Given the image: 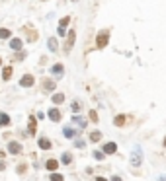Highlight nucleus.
Returning a JSON list of instances; mask_svg holds the SVG:
<instances>
[{
    "mask_svg": "<svg viewBox=\"0 0 166 181\" xmlns=\"http://www.w3.org/2000/svg\"><path fill=\"white\" fill-rule=\"evenodd\" d=\"M108 43H109V31L104 29V31H100L98 37H96V47H98V49H104Z\"/></svg>",
    "mask_w": 166,
    "mask_h": 181,
    "instance_id": "nucleus-1",
    "label": "nucleus"
},
{
    "mask_svg": "<svg viewBox=\"0 0 166 181\" xmlns=\"http://www.w3.org/2000/svg\"><path fill=\"white\" fill-rule=\"evenodd\" d=\"M66 35H68V37H66V43H65V53H68L72 49V45H74V41H76V31H74V29H71Z\"/></svg>",
    "mask_w": 166,
    "mask_h": 181,
    "instance_id": "nucleus-2",
    "label": "nucleus"
},
{
    "mask_svg": "<svg viewBox=\"0 0 166 181\" xmlns=\"http://www.w3.org/2000/svg\"><path fill=\"white\" fill-rule=\"evenodd\" d=\"M33 84H35V80H33L31 74H24L22 80H20V86H22V88H31Z\"/></svg>",
    "mask_w": 166,
    "mask_h": 181,
    "instance_id": "nucleus-3",
    "label": "nucleus"
},
{
    "mask_svg": "<svg viewBox=\"0 0 166 181\" xmlns=\"http://www.w3.org/2000/svg\"><path fill=\"white\" fill-rule=\"evenodd\" d=\"M63 113L59 111V107H53V109H49V119L53 121V123H57V121H61Z\"/></svg>",
    "mask_w": 166,
    "mask_h": 181,
    "instance_id": "nucleus-4",
    "label": "nucleus"
},
{
    "mask_svg": "<svg viewBox=\"0 0 166 181\" xmlns=\"http://www.w3.org/2000/svg\"><path fill=\"white\" fill-rule=\"evenodd\" d=\"M22 47H24V41H22V39H18V37L10 39V49H12V51H22Z\"/></svg>",
    "mask_w": 166,
    "mask_h": 181,
    "instance_id": "nucleus-5",
    "label": "nucleus"
},
{
    "mask_svg": "<svg viewBox=\"0 0 166 181\" xmlns=\"http://www.w3.org/2000/svg\"><path fill=\"white\" fill-rule=\"evenodd\" d=\"M41 86H43V90H55V86H57V80H49V78H45V80H41Z\"/></svg>",
    "mask_w": 166,
    "mask_h": 181,
    "instance_id": "nucleus-6",
    "label": "nucleus"
},
{
    "mask_svg": "<svg viewBox=\"0 0 166 181\" xmlns=\"http://www.w3.org/2000/svg\"><path fill=\"white\" fill-rule=\"evenodd\" d=\"M8 152L10 154H20L22 152V144L20 142H8Z\"/></svg>",
    "mask_w": 166,
    "mask_h": 181,
    "instance_id": "nucleus-7",
    "label": "nucleus"
},
{
    "mask_svg": "<svg viewBox=\"0 0 166 181\" xmlns=\"http://www.w3.org/2000/svg\"><path fill=\"white\" fill-rule=\"evenodd\" d=\"M117 152V144L115 142H106L104 144V154H115Z\"/></svg>",
    "mask_w": 166,
    "mask_h": 181,
    "instance_id": "nucleus-8",
    "label": "nucleus"
},
{
    "mask_svg": "<svg viewBox=\"0 0 166 181\" xmlns=\"http://www.w3.org/2000/svg\"><path fill=\"white\" fill-rule=\"evenodd\" d=\"M28 130H29V135H35V130H37V121H35V117H29Z\"/></svg>",
    "mask_w": 166,
    "mask_h": 181,
    "instance_id": "nucleus-9",
    "label": "nucleus"
},
{
    "mask_svg": "<svg viewBox=\"0 0 166 181\" xmlns=\"http://www.w3.org/2000/svg\"><path fill=\"white\" fill-rule=\"evenodd\" d=\"M47 47H49V51H51V53H57V49H59L57 37H49V41H47Z\"/></svg>",
    "mask_w": 166,
    "mask_h": 181,
    "instance_id": "nucleus-10",
    "label": "nucleus"
},
{
    "mask_svg": "<svg viewBox=\"0 0 166 181\" xmlns=\"http://www.w3.org/2000/svg\"><path fill=\"white\" fill-rule=\"evenodd\" d=\"M12 74H14V68H12V66H4V70H2V80L8 82V80L12 78Z\"/></svg>",
    "mask_w": 166,
    "mask_h": 181,
    "instance_id": "nucleus-11",
    "label": "nucleus"
},
{
    "mask_svg": "<svg viewBox=\"0 0 166 181\" xmlns=\"http://www.w3.org/2000/svg\"><path fill=\"white\" fill-rule=\"evenodd\" d=\"M45 167H47L49 172H57V167H59V162L55 158H51V160H47V164H45Z\"/></svg>",
    "mask_w": 166,
    "mask_h": 181,
    "instance_id": "nucleus-12",
    "label": "nucleus"
},
{
    "mask_svg": "<svg viewBox=\"0 0 166 181\" xmlns=\"http://www.w3.org/2000/svg\"><path fill=\"white\" fill-rule=\"evenodd\" d=\"M51 72H53V74H55V76H57V78H59V76H63V72H65V68H63V64H61V62H57V64H53Z\"/></svg>",
    "mask_w": 166,
    "mask_h": 181,
    "instance_id": "nucleus-13",
    "label": "nucleus"
},
{
    "mask_svg": "<svg viewBox=\"0 0 166 181\" xmlns=\"http://www.w3.org/2000/svg\"><path fill=\"white\" fill-rule=\"evenodd\" d=\"M37 144H39V148H41V150H49V148H51V142H49V138H45V136H41Z\"/></svg>",
    "mask_w": 166,
    "mask_h": 181,
    "instance_id": "nucleus-14",
    "label": "nucleus"
},
{
    "mask_svg": "<svg viewBox=\"0 0 166 181\" xmlns=\"http://www.w3.org/2000/svg\"><path fill=\"white\" fill-rule=\"evenodd\" d=\"M51 99H53L55 105H61V103L65 101V96H63V93H55V96H51Z\"/></svg>",
    "mask_w": 166,
    "mask_h": 181,
    "instance_id": "nucleus-15",
    "label": "nucleus"
},
{
    "mask_svg": "<svg viewBox=\"0 0 166 181\" xmlns=\"http://www.w3.org/2000/svg\"><path fill=\"white\" fill-rule=\"evenodd\" d=\"M90 140L92 142H100V140H102V132H100V130H92L90 132Z\"/></svg>",
    "mask_w": 166,
    "mask_h": 181,
    "instance_id": "nucleus-16",
    "label": "nucleus"
},
{
    "mask_svg": "<svg viewBox=\"0 0 166 181\" xmlns=\"http://www.w3.org/2000/svg\"><path fill=\"white\" fill-rule=\"evenodd\" d=\"M10 125V117L6 113H0V127H8Z\"/></svg>",
    "mask_w": 166,
    "mask_h": 181,
    "instance_id": "nucleus-17",
    "label": "nucleus"
},
{
    "mask_svg": "<svg viewBox=\"0 0 166 181\" xmlns=\"http://www.w3.org/2000/svg\"><path fill=\"white\" fill-rule=\"evenodd\" d=\"M10 35H12V31L6 28H0V39H10Z\"/></svg>",
    "mask_w": 166,
    "mask_h": 181,
    "instance_id": "nucleus-18",
    "label": "nucleus"
},
{
    "mask_svg": "<svg viewBox=\"0 0 166 181\" xmlns=\"http://www.w3.org/2000/svg\"><path fill=\"white\" fill-rule=\"evenodd\" d=\"M114 125H115V127H123V125H125V117H123V115H117V117L114 119Z\"/></svg>",
    "mask_w": 166,
    "mask_h": 181,
    "instance_id": "nucleus-19",
    "label": "nucleus"
},
{
    "mask_svg": "<svg viewBox=\"0 0 166 181\" xmlns=\"http://www.w3.org/2000/svg\"><path fill=\"white\" fill-rule=\"evenodd\" d=\"M28 41H35V39H37V31H35V29H31V28H28Z\"/></svg>",
    "mask_w": 166,
    "mask_h": 181,
    "instance_id": "nucleus-20",
    "label": "nucleus"
},
{
    "mask_svg": "<svg viewBox=\"0 0 166 181\" xmlns=\"http://www.w3.org/2000/svg\"><path fill=\"white\" fill-rule=\"evenodd\" d=\"M61 162H63V164H66V166H68V164L72 162V156H71V154H68V152H65V154H63V160H61Z\"/></svg>",
    "mask_w": 166,
    "mask_h": 181,
    "instance_id": "nucleus-21",
    "label": "nucleus"
},
{
    "mask_svg": "<svg viewBox=\"0 0 166 181\" xmlns=\"http://www.w3.org/2000/svg\"><path fill=\"white\" fill-rule=\"evenodd\" d=\"M68 23H71V18H68V16H65V18H61V22H59V25H61V28H66Z\"/></svg>",
    "mask_w": 166,
    "mask_h": 181,
    "instance_id": "nucleus-22",
    "label": "nucleus"
},
{
    "mask_svg": "<svg viewBox=\"0 0 166 181\" xmlns=\"http://www.w3.org/2000/svg\"><path fill=\"white\" fill-rule=\"evenodd\" d=\"M74 135H76V130L68 129V127H66V129H65V136H66V138H72V136H74Z\"/></svg>",
    "mask_w": 166,
    "mask_h": 181,
    "instance_id": "nucleus-23",
    "label": "nucleus"
},
{
    "mask_svg": "<svg viewBox=\"0 0 166 181\" xmlns=\"http://www.w3.org/2000/svg\"><path fill=\"white\" fill-rule=\"evenodd\" d=\"M51 181H63V175H61V173H57V172H53L51 173Z\"/></svg>",
    "mask_w": 166,
    "mask_h": 181,
    "instance_id": "nucleus-24",
    "label": "nucleus"
},
{
    "mask_svg": "<svg viewBox=\"0 0 166 181\" xmlns=\"http://www.w3.org/2000/svg\"><path fill=\"white\" fill-rule=\"evenodd\" d=\"M72 121H74V123H78L80 127H86V121H84V119H80V117H72Z\"/></svg>",
    "mask_w": 166,
    "mask_h": 181,
    "instance_id": "nucleus-25",
    "label": "nucleus"
},
{
    "mask_svg": "<svg viewBox=\"0 0 166 181\" xmlns=\"http://www.w3.org/2000/svg\"><path fill=\"white\" fill-rule=\"evenodd\" d=\"M104 156H106V154L100 152V150H96V152H94V158H96V160H104Z\"/></svg>",
    "mask_w": 166,
    "mask_h": 181,
    "instance_id": "nucleus-26",
    "label": "nucleus"
},
{
    "mask_svg": "<svg viewBox=\"0 0 166 181\" xmlns=\"http://www.w3.org/2000/svg\"><path fill=\"white\" fill-rule=\"evenodd\" d=\"M66 33H68V31H66V28H61V25H59V29H57V35H61V37H63V35H66Z\"/></svg>",
    "mask_w": 166,
    "mask_h": 181,
    "instance_id": "nucleus-27",
    "label": "nucleus"
},
{
    "mask_svg": "<svg viewBox=\"0 0 166 181\" xmlns=\"http://www.w3.org/2000/svg\"><path fill=\"white\" fill-rule=\"evenodd\" d=\"M88 115H90V119L94 121V123H98V113H96V111H90Z\"/></svg>",
    "mask_w": 166,
    "mask_h": 181,
    "instance_id": "nucleus-28",
    "label": "nucleus"
},
{
    "mask_svg": "<svg viewBox=\"0 0 166 181\" xmlns=\"http://www.w3.org/2000/svg\"><path fill=\"white\" fill-rule=\"evenodd\" d=\"M25 169H28V166H24V164H22V166H18V173H24Z\"/></svg>",
    "mask_w": 166,
    "mask_h": 181,
    "instance_id": "nucleus-29",
    "label": "nucleus"
},
{
    "mask_svg": "<svg viewBox=\"0 0 166 181\" xmlns=\"http://www.w3.org/2000/svg\"><path fill=\"white\" fill-rule=\"evenodd\" d=\"M78 109H80V103L74 101V103H72V111H78Z\"/></svg>",
    "mask_w": 166,
    "mask_h": 181,
    "instance_id": "nucleus-30",
    "label": "nucleus"
},
{
    "mask_svg": "<svg viewBox=\"0 0 166 181\" xmlns=\"http://www.w3.org/2000/svg\"><path fill=\"white\" fill-rule=\"evenodd\" d=\"M24 56H25V53H22V51H20L18 55H16V59H18V60H22V59H24Z\"/></svg>",
    "mask_w": 166,
    "mask_h": 181,
    "instance_id": "nucleus-31",
    "label": "nucleus"
},
{
    "mask_svg": "<svg viewBox=\"0 0 166 181\" xmlns=\"http://www.w3.org/2000/svg\"><path fill=\"white\" fill-rule=\"evenodd\" d=\"M76 148H84V142H82V140H76Z\"/></svg>",
    "mask_w": 166,
    "mask_h": 181,
    "instance_id": "nucleus-32",
    "label": "nucleus"
},
{
    "mask_svg": "<svg viewBox=\"0 0 166 181\" xmlns=\"http://www.w3.org/2000/svg\"><path fill=\"white\" fill-rule=\"evenodd\" d=\"M111 181H123V179H121L119 175H114V177H111Z\"/></svg>",
    "mask_w": 166,
    "mask_h": 181,
    "instance_id": "nucleus-33",
    "label": "nucleus"
},
{
    "mask_svg": "<svg viewBox=\"0 0 166 181\" xmlns=\"http://www.w3.org/2000/svg\"><path fill=\"white\" fill-rule=\"evenodd\" d=\"M4 167H6V166H4V162H0V172H2V169H4Z\"/></svg>",
    "mask_w": 166,
    "mask_h": 181,
    "instance_id": "nucleus-34",
    "label": "nucleus"
},
{
    "mask_svg": "<svg viewBox=\"0 0 166 181\" xmlns=\"http://www.w3.org/2000/svg\"><path fill=\"white\" fill-rule=\"evenodd\" d=\"M96 181H108V179H106V177H98V179H96Z\"/></svg>",
    "mask_w": 166,
    "mask_h": 181,
    "instance_id": "nucleus-35",
    "label": "nucleus"
},
{
    "mask_svg": "<svg viewBox=\"0 0 166 181\" xmlns=\"http://www.w3.org/2000/svg\"><path fill=\"white\" fill-rule=\"evenodd\" d=\"M164 146H166V136H164Z\"/></svg>",
    "mask_w": 166,
    "mask_h": 181,
    "instance_id": "nucleus-36",
    "label": "nucleus"
},
{
    "mask_svg": "<svg viewBox=\"0 0 166 181\" xmlns=\"http://www.w3.org/2000/svg\"><path fill=\"white\" fill-rule=\"evenodd\" d=\"M0 66H2V59H0Z\"/></svg>",
    "mask_w": 166,
    "mask_h": 181,
    "instance_id": "nucleus-37",
    "label": "nucleus"
},
{
    "mask_svg": "<svg viewBox=\"0 0 166 181\" xmlns=\"http://www.w3.org/2000/svg\"><path fill=\"white\" fill-rule=\"evenodd\" d=\"M41 2H43V0H41Z\"/></svg>",
    "mask_w": 166,
    "mask_h": 181,
    "instance_id": "nucleus-38",
    "label": "nucleus"
}]
</instances>
